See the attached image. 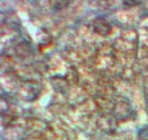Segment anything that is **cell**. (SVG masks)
Instances as JSON below:
<instances>
[{"label": "cell", "instance_id": "2", "mask_svg": "<svg viewBox=\"0 0 148 140\" xmlns=\"http://www.w3.org/2000/svg\"><path fill=\"white\" fill-rule=\"evenodd\" d=\"M139 140H148V129L143 128L142 130L139 131Z\"/></svg>", "mask_w": 148, "mask_h": 140}, {"label": "cell", "instance_id": "1", "mask_svg": "<svg viewBox=\"0 0 148 140\" xmlns=\"http://www.w3.org/2000/svg\"><path fill=\"white\" fill-rule=\"evenodd\" d=\"M93 28H94V30L97 32L98 34H102V35L108 34L109 30H110V25L107 23L104 19H101V18L95 19L94 24H93Z\"/></svg>", "mask_w": 148, "mask_h": 140}, {"label": "cell", "instance_id": "3", "mask_svg": "<svg viewBox=\"0 0 148 140\" xmlns=\"http://www.w3.org/2000/svg\"><path fill=\"white\" fill-rule=\"evenodd\" d=\"M124 4H128V5H134V4H138V3H124Z\"/></svg>", "mask_w": 148, "mask_h": 140}]
</instances>
